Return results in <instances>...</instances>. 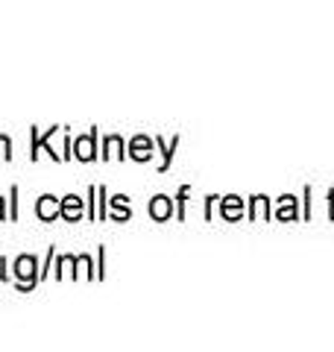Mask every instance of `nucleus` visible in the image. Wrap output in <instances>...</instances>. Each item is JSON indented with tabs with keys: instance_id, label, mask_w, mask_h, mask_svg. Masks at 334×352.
<instances>
[{
	"instance_id": "nucleus-1",
	"label": "nucleus",
	"mask_w": 334,
	"mask_h": 352,
	"mask_svg": "<svg viewBox=\"0 0 334 352\" xmlns=\"http://www.w3.org/2000/svg\"><path fill=\"white\" fill-rule=\"evenodd\" d=\"M12 273H15V279H18V288H21V291H32V288H36V285L41 282V279H38V273H41V270H38L36 256H18Z\"/></svg>"
},
{
	"instance_id": "nucleus-8",
	"label": "nucleus",
	"mask_w": 334,
	"mask_h": 352,
	"mask_svg": "<svg viewBox=\"0 0 334 352\" xmlns=\"http://www.w3.org/2000/svg\"><path fill=\"white\" fill-rule=\"evenodd\" d=\"M111 208H115V220H124V217H129L126 197H115V200H111Z\"/></svg>"
},
{
	"instance_id": "nucleus-6",
	"label": "nucleus",
	"mask_w": 334,
	"mask_h": 352,
	"mask_svg": "<svg viewBox=\"0 0 334 352\" xmlns=\"http://www.w3.org/2000/svg\"><path fill=\"white\" fill-rule=\"evenodd\" d=\"M150 214L155 220H167L170 217V200H167V197H155V200L150 203Z\"/></svg>"
},
{
	"instance_id": "nucleus-4",
	"label": "nucleus",
	"mask_w": 334,
	"mask_h": 352,
	"mask_svg": "<svg viewBox=\"0 0 334 352\" xmlns=\"http://www.w3.org/2000/svg\"><path fill=\"white\" fill-rule=\"evenodd\" d=\"M59 217L65 220H71V223H76V220L82 217V200L76 194H68V197H62V208H59Z\"/></svg>"
},
{
	"instance_id": "nucleus-10",
	"label": "nucleus",
	"mask_w": 334,
	"mask_h": 352,
	"mask_svg": "<svg viewBox=\"0 0 334 352\" xmlns=\"http://www.w3.org/2000/svg\"><path fill=\"white\" fill-rule=\"evenodd\" d=\"M12 220H18V185H12Z\"/></svg>"
},
{
	"instance_id": "nucleus-5",
	"label": "nucleus",
	"mask_w": 334,
	"mask_h": 352,
	"mask_svg": "<svg viewBox=\"0 0 334 352\" xmlns=\"http://www.w3.org/2000/svg\"><path fill=\"white\" fill-rule=\"evenodd\" d=\"M129 156L135 159V162H147V159L153 156V141L144 138V135H138V138L129 144Z\"/></svg>"
},
{
	"instance_id": "nucleus-7",
	"label": "nucleus",
	"mask_w": 334,
	"mask_h": 352,
	"mask_svg": "<svg viewBox=\"0 0 334 352\" xmlns=\"http://www.w3.org/2000/svg\"><path fill=\"white\" fill-rule=\"evenodd\" d=\"M120 156H126V153H124V141H120L118 135H109V138H106V153H103V159H120Z\"/></svg>"
},
{
	"instance_id": "nucleus-12",
	"label": "nucleus",
	"mask_w": 334,
	"mask_h": 352,
	"mask_svg": "<svg viewBox=\"0 0 334 352\" xmlns=\"http://www.w3.org/2000/svg\"><path fill=\"white\" fill-rule=\"evenodd\" d=\"M6 217V212H3V197H0V220Z\"/></svg>"
},
{
	"instance_id": "nucleus-2",
	"label": "nucleus",
	"mask_w": 334,
	"mask_h": 352,
	"mask_svg": "<svg viewBox=\"0 0 334 352\" xmlns=\"http://www.w3.org/2000/svg\"><path fill=\"white\" fill-rule=\"evenodd\" d=\"M94 141H97V129H91V132H88V135H82V138H76V141H74V159H80V162H94V156H97Z\"/></svg>"
},
{
	"instance_id": "nucleus-9",
	"label": "nucleus",
	"mask_w": 334,
	"mask_h": 352,
	"mask_svg": "<svg viewBox=\"0 0 334 352\" xmlns=\"http://www.w3.org/2000/svg\"><path fill=\"white\" fill-rule=\"evenodd\" d=\"M0 159L3 162L12 159V141H9V135H0Z\"/></svg>"
},
{
	"instance_id": "nucleus-11",
	"label": "nucleus",
	"mask_w": 334,
	"mask_h": 352,
	"mask_svg": "<svg viewBox=\"0 0 334 352\" xmlns=\"http://www.w3.org/2000/svg\"><path fill=\"white\" fill-rule=\"evenodd\" d=\"M0 279H9V273H6V258H0Z\"/></svg>"
},
{
	"instance_id": "nucleus-3",
	"label": "nucleus",
	"mask_w": 334,
	"mask_h": 352,
	"mask_svg": "<svg viewBox=\"0 0 334 352\" xmlns=\"http://www.w3.org/2000/svg\"><path fill=\"white\" fill-rule=\"evenodd\" d=\"M59 208H62V200H56L53 194H44L36 203V214H38V220H56L59 217Z\"/></svg>"
}]
</instances>
